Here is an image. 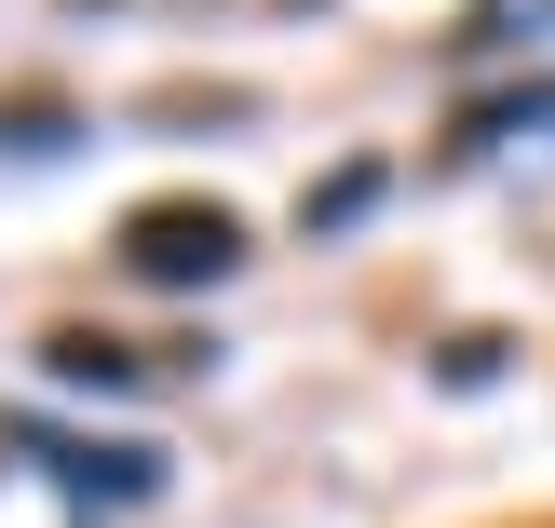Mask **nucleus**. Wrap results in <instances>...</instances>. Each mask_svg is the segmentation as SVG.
I'll use <instances>...</instances> for the list:
<instances>
[{
  "label": "nucleus",
  "mask_w": 555,
  "mask_h": 528,
  "mask_svg": "<svg viewBox=\"0 0 555 528\" xmlns=\"http://www.w3.org/2000/svg\"><path fill=\"white\" fill-rule=\"evenodd\" d=\"M231 258H244L231 204H135L122 217V271H135V285H217Z\"/></svg>",
  "instance_id": "obj_1"
},
{
  "label": "nucleus",
  "mask_w": 555,
  "mask_h": 528,
  "mask_svg": "<svg viewBox=\"0 0 555 528\" xmlns=\"http://www.w3.org/2000/svg\"><path fill=\"white\" fill-rule=\"evenodd\" d=\"M41 352H54V379H81V394H122V379H135V352L95 339V325H68V339H41Z\"/></svg>",
  "instance_id": "obj_2"
}]
</instances>
